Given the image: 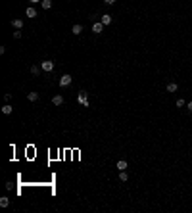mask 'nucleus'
<instances>
[{
	"label": "nucleus",
	"instance_id": "nucleus-1",
	"mask_svg": "<svg viewBox=\"0 0 192 213\" xmlns=\"http://www.w3.org/2000/svg\"><path fill=\"white\" fill-rule=\"evenodd\" d=\"M40 67H42V71L50 73V71L54 69V62H52V60H44V62H40Z\"/></svg>",
	"mask_w": 192,
	"mask_h": 213
},
{
	"label": "nucleus",
	"instance_id": "nucleus-2",
	"mask_svg": "<svg viewBox=\"0 0 192 213\" xmlns=\"http://www.w3.org/2000/svg\"><path fill=\"white\" fill-rule=\"evenodd\" d=\"M77 100H79V104H83V106H89V94H87L85 90H81V92H79Z\"/></svg>",
	"mask_w": 192,
	"mask_h": 213
},
{
	"label": "nucleus",
	"instance_id": "nucleus-3",
	"mask_svg": "<svg viewBox=\"0 0 192 213\" xmlns=\"http://www.w3.org/2000/svg\"><path fill=\"white\" fill-rule=\"evenodd\" d=\"M71 79H73V77H71L69 73H65V75H62V77H60V86H67V84L71 83Z\"/></svg>",
	"mask_w": 192,
	"mask_h": 213
},
{
	"label": "nucleus",
	"instance_id": "nucleus-4",
	"mask_svg": "<svg viewBox=\"0 0 192 213\" xmlns=\"http://www.w3.org/2000/svg\"><path fill=\"white\" fill-rule=\"evenodd\" d=\"M104 27H106V25H104L102 21H98V23H94V25H92V33H94V35H100V33L104 31Z\"/></svg>",
	"mask_w": 192,
	"mask_h": 213
},
{
	"label": "nucleus",
	"instance_id": "nucleus-5",
	"mask_svg": "<svg viewBox=\"0 0 192 213\" xmlns=\"http://www.w3.org/2000/svg\"><path fill=\"white\" fill-rule=\"evenodd\" d=\"M25 15L29 17V19H33V17H37V10H35L33 6H29V8L25 10Z\"/></svg>",
	"mask_w": 192,
	"mask_h": 213
},
{
	"label": "nucleus",
	"instance_id": "nucleus-6",
	"mask_svg": "<svg viewBox=\"0 0 192 213\" xmlns=\"http://www.w3.org/2000/svg\"><path fill=\"white\" fill-rule=\"evenodd\" d=\"M52 104H54V106H62V104H64V96H60V94L54 96L52 98Z\"/></svg>",
	"mask_w": 192,
	"mask_h": 213
},
{
	"label": "nucleus",
	"instance_id": "nucleus-7",
	"mask_svg": "<svg viewBox=\"0 0 192 213\" xmlns=\"http://www.w3.org/2000/svg\"><path fill=\"white\" fill-rule=\"evenodd\" d=\"M12 111H13V108L10 106V104H6V106H2V113H4V115H10Z\"/></svg>",
	"mask_w": 192,
	"mask_h": 213
},
{
	"label": "nucleus",
	"instance_id": "nucleus-8",
	"mask_svg": "<svg viewBox=\"0 0 192 213\" xmlns=\"http://www.w3.org/2000/svg\"><path fill=\"white\" fill-rule=\"evenodd\" d=\"M115 167L119 169V171H125V169H127V161H125V159H119V161H117V165H115Z\"/></svg>",
	"mask_w": 192,
	"mask_h": 213
},
{
	"label": "nucleus",
	"instance_id": "nucleus-9",
	"mask_svg": "<svg viewBox=\"0 0 192 213\" xmlns=\"http://www.w3.org/2000/svg\"><path fill=\"white\" fill-rule=\"evenodd\" d=\"M8 206H10V198L2 196V198H0V207H8Z\"/></svg>",
	"mask_w": 192,
	"mask_h": 213
},
{
	"label": "nucleus",
	"instance_id": "nucleus-10",
	"mask_svg": "<svg viewBox=\"0 0 192 213\" xmlns=\"http://www.w3.org/2000/svg\"><path fill=\"white\" fill-rule=\"evenodd\" d=\"M104 23V25H109V23H111V15H108V13H104L102 15V19H100Z\"/></svg>",
	"mask_w": 192,
	"mask_h": 213
},
{
	"label": "nucleus",
	"instance_id": "nucleus-11",
	"mask_svg": "<svg viewBox=\"0 0 192 213\" xmlns=\"http://www.w3.org/2000/svg\"><path fill=\"white\" fill-rule=\"evenodd\" d=\"M71 31H73V35H81V33H83V25H79V23H77V25H73Z\"/></svg>",
	"mask_w": 192,
	"mask_h": 213
},
{
	"label": "nucleus",
	"instance_id": "nucleus-12",
	"mask_svg": "<svg viewBox=\"0 0 192 213\" xmlns=\"http://www.w3.org/2000/svg\"><path fill=\"white\" fill-rule=\"evenodd\" d=\"M12 27H15V29H21V27H23V21H21V19H12Z\"/></svg>",
	"mask_w": 192,
	"mask_h": 213
},
{
	"label": "nucleus",
	"instance_id": "nucleus-13",
	"mask_svg": "<svg viewBox=\"0 0 192 213\" xmlns=\"http://www.w3.org/2000/svg\"><path fill=\"white\" fill-rule=\"evenodd\" d=\"M40 4H42V10H50V8H52V0H42Z\"/></svg>",
	"mask_w": 192,
	"mask_h": 213
},
{
	"label": "nucleus",
	"instance_id": "nucleus-14",
	"mask_svg": "<svg viewBox=\"0 0 192 213\" xmlns=\"http://www.w3.org/2000/svg\"><path fill=\"white\" fill-rule=\"evenodd\" d=\"M40 71H42V67H40V65H33V67H31V73H33V75H40Z\"/></svg>",
	"mask_w": 192,
	"mask_h": 213
},
{
	"label": "nucleus",
	"instance_id": "nucleus-15",
	"mask_svg": "<svg viewBox=\"0 0 192 213\" xmlns=\"http://www.w3.org/2000/svg\"><path fill=\"white\" fill-rule=\"evenodd\" d=\"M27 98H29L31 102H37V100H38V92H29V94H27Z\"/></svg>",
	"mask_w": 192,
	"mask_h": 213
},
{
	"label": "nucleus",
	"instance_id": "nucleus-16",
	"mask_svg": "<svg viewBox=\"0 0 192 213\" xmlns=\"http://www.w3.org/2000/svg\"><path fill=\"white\" fill-rule=\"evenodd\" d=\"M119 181H121V182H127L129 181V175L125 173V171H119Z\"/></svg>",
	"mask_w": 192,
	"mask_h": 213
},
{
	"label": "nucleus",
	"instance_id": "nucleus-17",
	"mask_svg": "<svg viewBox=\"0 0 192 213\" xmlns=\"http://www.w3.org/2000/svg\"><path fill=\"white\" fill-rule=\"evenodd\" d=\"M177 88H179V86H177V83H169V84H167V92H175Z\"/></svg>",
	"mask_w": 192,
	"mask_h": 213
},
{
	"label": "nucleus",
	"instance_id": "nucleus-18",
	"mask_svg": "<svg viewBox=\"0 0 192 213\" xmlns=\"http://www.w3.org/2000/svg\"><path fill=\"white\" fill-rule=\"evenodd\" d=\"M185 100H183V98H179V100H177V108H183V106H185Z\"/></svg>",
	"mask_w": 192,
	"mask_h": 213
},
{
	"label": "nucleus",
	"instance_id": "nucleus-19",
	"mask_svg": "<svg viewBox=\"0 0 192 213\" xmlns=\"http://www.w3.org/2000/svg\"><path fill=\"white\" fill-rule=\"evenodd\" d=\"M13 39H21V31H13Z\"/></svg>",
	"mask_w": 192,
	"mask_h": 213
},
{
	"label": "nucleus",
	"instance_id": "nucleus-20",
	"mask_svg": "<svg viewBox=\"0 0 192 213\" xmlns=\"http://www.w3.org/2000/svg\"><path fill=\"white\" fill-rule=\"evenodd\" d=\"M4 100H6V102H10V100H12V94H10V92H6V94H4Z\"/></svg>",
	"mask_w": 192,
	"mask_h": 213
},
{
	"label": "nucleus",
	"instance_id": "nucleus-21",
	"mask_svg": "<svg viewBox=\"0 0 192 213\" xmlns=\"http://www.w3.org/2000/svg\"><path fill=\"white\" fill-rule=\"evenodd\" d=\"M104 2H106L108 6H111V4H115V0H104Z\"/></svg>",
	"mask_w": 192,
	"mask_h": 213
},
{
	"label": "nucleus",
	"instance_id": "nucleus-22",
	"mask_svg": "<svg viewBox=\"0 0 192 213\" xmlns=\"http://www.w3.org/2000/svg\"><path fill=\"white\" fill-rule=\"evenodd\" d=\"M186 108H188V111L192 113V102H188V104H186Z\"/></svg>",
	"mask_w": 192,
	"mask_h": 213
},
{
	"label": "nucleus",
	"instance_id": "nucleus-23",
	"mask_svg": "<svg viewBox=\"0 0 192 213\" xmlns=\"http://www.w3.org/2000/svg\"><path fill=\"white\" fill-rule=\"evenodd\" d=\"M29 2H33V4H37V2H42V0H29Z\"/></svg>",
	"mask_w": 192,
	"mask_h": 213
}]
</instances>
